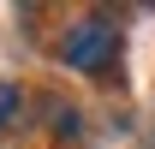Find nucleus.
<instances>
[{"instance_id": "obj_1", "label": "nucleus", "mask_w": 155, "mask_h": 149, "mask_svg": "<svg viewBox=\"0 0 155 149\" xmlns=\"http://www.w3.org/2000/svg\"><path fill=\"white\" fill-rule=\"evenodd\" d=\"M60 60L72 66V72H107L119 60V30L114 18H78L60 42Z\"/></svg>"}, {"instance_id": "obj_2", "label": "nucleus", "mask_w": 155, "mask_h": 149, "mask_svg": "<svg viewBox=\"0 0 155 149\" xmlns=\"http://www.w3.org/2000/svg\"><path fill=\"white\" fill-rule=\"evenodd\" d=\"M12 119H18V90H12V84H0V131L12 125Z\"/></svg>"}]
</instances>
